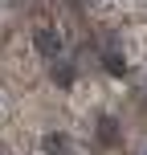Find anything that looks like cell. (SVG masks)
<instances>
[{
	"label": "cell",
	"instance_id": "6da1fadb",
	"mask_svg": "<svg viewBox=\"0 0 147 155\" xmlns=\"http://www.w3.org/2000/svg\"><path fill=\"white\" fill-rule=\"evenodd\" d=\"M33 45H37V53H41V57H57V53H62V37H57L53 29H37Z\"/></svg>",
	"mask_w": 147,
	"mask_h": 155
},
{
	"label": "cell",
	"instance_id": "7a4b0ae2",
	"mask_svg": "<svg viewBox=\"0 0 147 155\" xmlns=\"http://www.w3.org/2000/svg\"><path fill=\"white\" fill-rule=\"evenodd\" d=\"M98 135H102V143H115L119 139V123H115V118H102V123H98Z\"/></svg>",
	"mask_w": 147,
	"mask_h": 155
},
{
	"label": "cell",
	"instance_id": "3957f363",
	"mask_svg": "<svg viewBox=\"0 0 147 155\" xmlns=\"http://www.w3.org/2000/svg\"><path fill=\"white\" fill-rule=\"evenodd\" d=\"M41 147H45L49 155H62V151H65V135H45V139H41Z\"/></svg>",
	"mask_w": 147,
	"mask_h": 155
},
{
	"label": "cell",
	"instance_id": "277c9868",
	"mask_svg": "<svg viewBox=\"0 0 147 155\" xmlns=\"http://www.w3.org/2000/svg\"><path fill=\"white\" fill-rule=\"evenodd\" d=\"M106 70L115 74V78H123V74H127V61H123L119 53H106Z\"/></svg>",
	"mask_w": 147,
	"mask_h": 155
},
{
	"label": "cell",
	"instance_id": "5b68a950",
	"mask_svg": "<svg viewBox=\"0 0 147 155\" xmlns=\"http://www.w3.org/2000/svg\"><path fill=\"white\" fill-rule=\"evenodd\" d=\"M53 82L57 86H70L74 82V70H70V65H53Z\"/></svg>",
	"mask_w": 147,
	"mask_h": 155
}]
</instances>
